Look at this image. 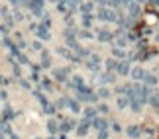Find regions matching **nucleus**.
Listing matches in <instances>:
<instances>
[{"label":"nucleus","instance_id":"obj_8","mask_svg":"<svg viewBox=\"0 0 159 139\" xmlns=\"http://www.w3.org/2000/svg\"><path fill=\"white\" fill-rule=\"evenodd\" d=\"M57 53H59L61 57H65V59H69V61H73V63L81 61V59H79L77 55H73V51H71V49H65V47H59V49H57Z\"/></svg>","mask_w":159,"mask_h":139},{"label":"nucleus","instance_id":"obj_18","mask_svg":"<svg viewBox=\"0 0 159 139\" xmlns=\"http://www.w3.org/2000/svg\"><path fill=\"white\" fill-rule=\"evenodd\" d=\"M148 104H151L153 108H157V110H159V92H157V90H151V94H149V100H148Z\"/></svg>","mask_w":159,"mask_h":139},{"label":"nucleus","instance_id":"obj_37","mask_svg":"<svg viewBox=\"0 0 159 139\" xmlns=\"http://www.w3.org/2000/svg\"><path fill=\"white\" fill-rule=\"evenodd\" d=\"M12 4H22V6H28L30 4V0H10Z\"/></svg>","mask_w":159,"mask_h":139},{"label":"nucleus","instance_id":"obj_29","mask_svg":"<svg viewBox=\"0 0 159 139\" xmlns=\"http://www.w3.org/2000/svg\"><path fill=\"white\" fill-rule=\"evenodd\" d=\"M67 106H69V108H71V112H75V114L81 112V106H79V102H77V100H71V98H69V104H67Z\"/></svg>","mask_w":159,"mask_h":139},{"label":"nucleus","instance_id":"obj_16","mask_svg":"<svg viewBox=\"0 0 159 139\" xmlns=\"http://www.w3.org/2000/svg\"><path fill=\"white\" fill-rule=\"evenodd\" d=\"M108 8H112V10H120V8H126L128 2L126 0H108Z\"/></svg>","mask_w":159,"mask_h":139},{"label":"nucleus","instance_id":"obj_28","mask_svg":"<svg viewBox=\"0 0 159 139\" xmlns=\"http://www.w3.org/2000/svg\"><path fill=\"white\" fill-rule=\"evenodd\" d=\"M35 98H38V102H39V104L43 106V108H45L47 104H49V102H47V98H45V94H41L39 90H35Z\"/></svg>","mask_w":159,"mask_h":139},{"label":"nucleus","instance_id":"obj_42","mask_svg":"<svg viewBox=\"0 0 159 139\" xmlns=\"http://www.w3.org/2000/svg\"><path fill=\"white\" fill-rule=\"evenodd\" d=\"M20 84H22L26 90H30V82H28V80H20Z\"/></svg>","mask_w":159,"mask_h":139},{"label":"nucleus","instance_id":"obj_32","mask_svg":"<svg viewBox=\"0 0 159 139\" xmlns=\"http://www.w3.org/2000/svg\"><path fill=\"white\" fill-rule=\"evenodd\" d=\"M93 14H83V26L84 28H90V24H93Z\"/></svg>","mask_w":159,"mask_h":139},{"label":"nucleus","instance_id":"obj_6","mask_svg":"<svg viewBox=\"0 0 159 139\" xmlns=\"http://www.w3.org/2000/svg\"><path fill=\"white\" fill-rule=\"evenodd\" d=\"M96 39L102 41V43H108V41L114 39V33L108 32V29H98V33H96Z\"/></svg>","mask_w":159,"mask_h":139},{"label":"nucleus","instance_id":"obj_15","mask_svg":"<svg viewBox=\"0 0 159 139\" xmlns=\"http://www.w3.org/2000/svg\"><path fill=\"white\" fill-rule=\"evenodd\" d=\"M67 75H69V69H53V76L57 78V80L67 82Z\"/></svg>","mask_w":159,"mask_h":139},{"label":"nucleus","instance_id":"obj_7","mask_svg":"<svg viewBox=\"0 0 159 139\" xmlns=\"http://www.w3.org/2000/svg\"><path fill=\"white\" fill-rule=\"evenodd\" d=\"M75 125H77L75 119H65V122L59 124V131H63V133H69V131L75 129Z\"/></svg>","mask_w":159,"mask_h":139},{"label":"nucleus","instance_id":"obj_35","mask_svg":"<svg viewBox=\"0 0 159 139\" xmlns=\"http://www.w3.org/2000/svg\"><path fill=\"white\" fill-rule=\"evenodd\" d=\"M67 104H69V98H65V96H63V98H59V100H57V104H55V108H65Z\"/></svg>","mask_w":159,"mask_h":139},{"label":"nucleus","instance_id":"obj_34","mask_svg":"<svg viewBox=\"0 0 159 139\" xmlns=\"http://www.w3.org/2000/svg\"><path fill=\"white\" fill-rule=\"evenodd\" d=\"M79 37H83V39H93V33H90L89 29H81V32H79Z\"/></svg>","mask_w":159,"mask_h":139},{"label":"nucleus","instance_id":"obj_41","mask_svg":"<svg viewBox=\"0 0 159 139\" xmlns=\"http://www.w3.org/2000/svg\"><path fill=\"white\" fill-rule=\"evenodd\" d=\"M98 112H102V114H108V106H106V104H100V106H98Z\"/></svg>","mask_w":159,"mask_h":139},{"label":"nucleus","instance_id":"obj_40","mask_svg":"<svg viewBox=\"0 0 159 139\" xmlns=\"http://www.w3.org/2000/svg\"><path fill=\"white\" fill-rule=\"evenodd\" d=\"M94 4H100V8H104V6L108 4V0H93Z\"/></svg>","mask_w":159,"mask_h":139},{"label":"nucleus","instance_id":"obj_21","mask_svg":"<svg viewBox=\"0 0 159 139\" xmlns=\"http://www.w3.org/2000/svg\"><path fill=\"white\" fill-rule=\"evenodd\" d=\"M41 65H43L45 69L51 67V59H49V51H41Z\"/></svg>","mask_w":159,"mask_h":139},{"label":"nucleus","instance_id":"obj_1","mask_svg":"<svg viewBox=\"0 0 159 139\" xmlns=\"http://www.w3.org/2000/svg\"><path fill=\"white\" fill-rule=\"evenodd\" d=\"M98 20L100 22H118V12L112 10V8H108V6H104V8H100L98 10Z\"/></svg>","mask_w":159,"mask_h":139},{"label":"nucleus","instance_id":"obj_13","mask_svg":"<svg viewBox=\"0 0 159 139\" xmlns=\"http://www.w3.org/2000/svg\"><path fill=\"white\" fill-rule=\"evenodd\" d=\"M93 128L96 131H104V129H108V122H106L104 118H94L93 119Z\"/></svg>","mask_w":159,"mask_h":139},{"label":"nucleus","instance_id":"obj_43","mask_svg":"<svg viewBox=\"0 0 159 139\" xmlns=\"http://www.w3.org/2000/svg\"><path fill=\"white\" fill-rule=\"evenodd\" d=\"M149 4H153V6H159V0H149Z\"/></svg>","mask_w":159,"mask_h":139},{"label":"nucleus","instance_id":"obj_20","mask_svg":"<svg viewBox=\"0 0 159 139\" xmlns=\"http://www.w3.org/2000/svg\"><path fill=\"white\" fill-rule=\"evenodd\" d=\"M47 129H49V133H51V135L59 133V124L55 122V119H49V122H47Z\"/></svg>","mask_w":159,"mask_h":139},{"label":"nucleus","instance_id":"obj_48","mask_svg":"<svg viewBox=\"0 0 159 139\" xmlns=\"http://www.w3.org/2000/svg\"><path fill=\"white\" fill-rule=\"evenodd\" d=\"M149 139H153V137H149Z\"/></svg>","mask_w":159,"mask_h":139},{"label":"nucleus","instance_id":"obj_49","mask_svg":"<svg viewBox=\"0 0 159 139\" xmlns=\"http://www.w3.org/2000/svg\"><path fill=\"white\" fill-rule=\"evenodd\" d=\"M49 139H53V137H49Z\"/></svg>","mask_w":159,"mask_h":139},{"label":"nucleus","instance_id":"obj_12","mask_svg":"<svg viewBox=\"0 0 159 139\" xmlns=\"http://www.w3.org/2000/svg\"><path fill=\"white\" fill-rule=\"evenodd\" d=\"M89 129H90V122L83 119V122L77 125V135H79V137H84V135L89 133Z\"/></svg>","mask_w":159,"mask_h":139},{"label":"nucleus","instance_id":"obj_5","mask_svg":"<svg viewBox=\"0 0 159 139\" xmlns=\"http://www.w3.org/2000/svg\"><path fill=\"white\" fill-rule=\"evenodd\" d=\"M116 80V75L112 71H106L104 75H100V76H96V82H100V84H112Z\"/></svg>","mask_w":159,"mask_h":139},{"label":"nucleus","instance_id":"obj_31","mask_svg":"<svg viewBox=\"0 0 159 139\" xmlns=\"http://www.w3.org/2000/svg\"><path fill=\"white\" fill-rule=\"evenodd\" d=\"M81 4H83L81 0H67V8H69L71 12H73V10H77V8H79Z\"/></svg>","mask_w":159,"mask_h":139},{"label":"nucleus","instance_id":"obj_26","mask_svg":"<svg viewBox=\"0 0 159 139\" xmlns=\"http://www.w3.org/2000/svg\"><path fill=\"white\" fill-rule=\"evenodd\" d=\"M112 55H114V59H124L126 57V51L122 49V47H114V49H112Z\"/></svg>","mask_w":159,"mask_h":139},{"label":"nucleus","instance_id":"obj_30","mask_svg":"<svg viewBox=\"0 0 159 139\" xmlns=\"http://www.w3.org/2000/svg\"><path fill=\"white\" fill-rule=\"evenodd\" d=\"M96 96H98V100H100V98L104 100V98H108V96H110V90L104 88V86H100V88H98V92H96Z\"/></svg>","mask_w":159,"mask_h":139},{"label":"nucleus","instance_id":"obj_36","mask_svg":"<svg viewBox=\"0 0 159 139\" xmlns=\"http://www.w3.org/2000/svg\"><path fill=\"white\" fill-rule=\"evenodd\" d=\"M34 49H35V51H43V45H41V41H34Z\"/></svg>","mask_w":159,"mask_h":139},{"label":"nucleus","instance_id":"obj_23","mask_svg":"<svg viewBox=\"0 0 159 139\" xmlns=\"http://www.w3.org/2000/svg\"><path fill=\"white\" fill-rule=\"evenodd\" d=\"M93 8H94V2H83L81 4V12H83V14H90Z\"/></svg>","mask_w":159,"mask_h":139},{"label":"nucleus","instance_id":"obj_44","mask_svg":"<svg viewBox=\"0 0 159 139\" xmlns=\"http://www.w3.org/2000/svg\"><path fill=\"white\" fill-rule=\"evenodd\" d=\"M10 139H18V135H16V133H12V135H10Z\"/></svg>","mask_w":159,"mask_h":139},{"label":"nucleus","instance_id":"obj_17","mask_svg":"<svg viewBox=\"0 0 159 139\" xmlns=\"http://www.w3.org/2000/svg\"><path fill=\"white\" fill-rule=\"evenodd\" d=\"M96 114H98V110H96V108H87V110L83 112V119H87V122H93V119L96 118Z\"/></svg>","mask_w":159,"mask_h":139},{"label":"nucleus","instance_id":"obj_10","mask_svg":"<svg viewBox=\"0 0 159 139\" xmlns=\"http://www.w3.org/2000/svg\"><path fill=\"white\" fill-rule=\"evenodd\" d=\"M130 75H132V78H134L136 82H139V80H143V78H145V75H148V72H145L142 67H134V69L130 71Z\"/></svg>","mask_w":159,"mask_h":139},{"label":"nucleus","instance_id":"obj_47","mask_svg":"<svg viewBox=\"0 0 159 139\" xmlns=\"http://www.w3.org/2000/svg\"><path fill=\"white\" fill-rule=\"evenodd\" d=\"M0 82H2V84H4V78H2V76H0Z\"/></svg>","mask_w":159,"mask_h":139},{"label":"nucleus","instance_id":"obj_39","mask_svg":"<svg viewBox=\"0 0 159 139\" xmlns=\"http://www.w3.org/2000/svg\"><path fill=\"white\" fill-rule=\"evenodd\" d=\"M98 139H108V129H104V131H98Z\"/></svg>","mask_w":159,"mask_h":139},{"label":"nucleus","instance_id":"obj_19","mask_svg":"<svg viewBox=\"0 0 159 139\" xmlns=\"http://www.w3.org/2000/svg\"><path fill=\"white\" fill-rule=\"evenodd\" d=\"M143 84H145V86H149V88H153L155 84H157V76H155V75H149V72H148V75H145V78H143Z\"/></svg>","mask_w":159,"mask_h":139},{"label":"nucleus","instance_id":"obj_38","mask_svg":"<svg viewBox=\"0 0 159 139\" xmlns=\"http://www.w3.org/2000/svg\"><path fill=\"white\" fill-rule=\"evenodd\" d=\"M43 110H45V114H53V112H55V106H53V104H47Z\"/></svg>","mask_w":159,"mask_h":139},{"label":"nucleus","instance_id":"obj_22","mask_svg":"<svg viewBox=\"0 0 159 139\" xmlns=\"http://www.w3.org/2000/svg\"><path fill=\"white\" fill-rule=\"evenodd\" d=\"M116 106H118V108L130 106V98H128V96H118V100H116Z\"/></svg>","mask_w":159,"mask_h":139},{"label":"nucleus","instance_id":"obj_4","mask_svg":"<svg viewBox=\"0 0 159 139\" xmlns=\"http://www.w3.org/2000/svg\"><path fill=\"white\" fill-rule=\"evenodd\" d=\"M43 2L45 0H30V10L34 12L35 16H41V12H43Z\"/></svg>","mask_w":159,"mask_h":139},{"label":"nucleus","instance_id":"obj_50","mask_svg":"<svg viewBox=\"0 0 159 139\" xmlns=\"http://www.w3.org/2000/svg\"><path fill=\"white\" fill-rule=\"evenodd\" d=\"M38 139H39V137H38Z\"/></svg>","mask_w":159,"mask_h":139},{"label":"nucleus","instance_id":"obj_3","mask_svg":"<svg viewBox=\"0 0 159 139\" xmlns=\"http://www.w3.org/2000/svg\"><path fill=\"white\" fill-rule=\"evenodd\" d=\"M32 29L35 32V35H38L39 39H43V41L51 39V35H49V29H47V28H43L41 24H39V26H32Z\"/></svg>","mask_w":159,"mask_h":139},{"label":"nucleus","instance_id":"obj_14","mask_svg":"<svg viewBox=\"0 0 159 139\" xmlns=\"http://www.w3.org/2000/svg\"><path fill=\"white\" fill-rule=\"evenodd\" d=\"M126 133H128L130 139H138L139 135H142V128H139V125H130V128L126 129Z\"/></svg>","mask_w":159,"mask_h":139},{"label":"nucleus","instance_id":"obj_25","mask_svg":"<svg viewBox=\"0 0 159 139\" xmlns=\"http://www.w3.org/2000/svg\"><path fill=\"white\" fill-rule=\"evenodd\" d=\"M142 106H143V104H142L138 98H132V100H130V108H132L134 112H139V110H142Z\"/></svg>","mask_w":159,"mask_h":139},{"label":"nucleus","instance_id":"obj_45","mask_svg":"<svg viewBox=\"0 0 159 139\" xmlns=\"http://www.w3.org/2000/svg\"><path fill=\"white\" fill-rule=\"evenodd\" d=\"M155 41H157V43H159V33H157V35H155Z\"/></svg>","mask_w":159,"mask_h":139},{"label":"nucleus","instance_id":"obj_33","mask_svg":"<svg viewBox=\"0 0 159 139\" xmlns=\"http://www.w3.org/2000/svg\"><path fill=\"white\" fill-rule=\"evenodd\" d=\"M41 88L47 90V92H51V90H53V84H51L49 78H43V80H41Z\"/></svg>","mask_w":159,"mask_h":139},{"label":"nucleus","instance_id":"obj_27","mask_svg":"<svg viewBox=\"0 0 159 139\" xmlns=\"http://www.w3.org/2000/svg\"><path fill=\"white\" fill-rule=\"evenodd\" d=\"M2 118H4V119H12V118H16V114H14V110H12L10 106H6L4 112H2Z\"/></svg>","mask_w":159,"mask_h":139},{"label":"nucleus","instance_id":"obj_24","mask_svg":"<svg viewBox=\"0 0 159 139\" xmlns=\"http://www.w3.org/2000/svg\"><path fill=\"white\" fill-rule=\"evenodd\" d=\"M118 63H120V61H116L114 57H112V59H108V61H106V71L116 72V67H118Z\"/></svg>","mask_w":159,"mask_h":139},{"label":"nucleus","instance_id":"obj_46","mask_svg":"<svg viewBox=\"0 0 159 139\" xmlns=\"http://www.w3.org/2000/svg\"><path fill=\"white\" fill-rule=\"evenodd\" d=\"M2 137H4V133H2V131H0V139H2Z\"/></svg>","mask_w":159,"mask_h":139},{"label":"nucleus","instance_id":"obj_2","mask_svg":"<svg viewBox=\"0 0 159 139\" xmlns=\"http://www.w3.org/2000/svg\"><path fill=\"white\" fill-rule=\"evenodd\" d=\"M87 67H89V71L98 72V69H100V57L96 55V53H90V55H89V59H87Z\"/></svg>","mask_w":159,"mask_h":139},{"label":"nucleus","instance_id":"obj_11","mask_svg":"<svg viewBox=\"0 0 159 139\" xmlns=\"http://www.w3.org/2000/svg\"><path fill=\"white\" fill-rule=\"evenodd\" d=\"M130 71H132V67H130V63H128V61H120L118 67H116V72L122 75V76H128V75H130Z\"/></svg>","mask_w":159,"mask_h":139},{"label":"nucleus","instance_id":"obj_9","mask_svg":"<svg viewBox=\"0 0 159 139\" xmlns=\"http://www.w3.org/2000/svg\"><path fill=\"white\" fill-rule=\"evenodd\" d=\"M126 10H128V16L134 18V20H136V18L139 16V4H138V2H128Z\"/></svg>","mask_w":159,"mask_h":139}]
</instances>
